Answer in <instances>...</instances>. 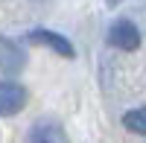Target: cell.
I'll return each mask as SVG.
<instances>
[{
	"label": "cell",
	"instance_id": "cell-1",
	"mask_svg": "<svg viewBox=\"0 0 146 143\" xmlns=\"http://www.w3.org/2000/svg\"><path fill=\"white\" fill-rule=\"evenodd\" d=\"M108 44L117 47V50H137L140 47V32L131 21H117L111 29H108Z\"/></svg>",
	"mask_w": 146,
	"mask_h": 143
},
{
	"label": "cell",
	"instance_id": "cell-2",
	"mask_svg": "<svg viewBox=\"0 0 146 143\" xmlns=\"http://www.w3.org/2000/svg\"><path fill=\"white\" fill-rule=\"evenodd\" d=\"M27 105V91L18 82H0V117H12Z\"/></svg>",
	"mask_w": 146,
	"mask_h": 143
},
{
	"label": "cell",
	"instance_id": "cell-3",
	"mask_svg": "<svg viewBox=\"0 0 146 143\" xmlns=\"http://www.w3.org/2000/svg\"><path fill=\"white\" fill-rule=\"evenodd\" d=\"M29 41H32V44H41V47H50L53 53L64 56V58H73V56H76L73 44L64 38V35H58V32H50V29H32V32H29Z\"/></svg>",
	"mask_w": 146,
	"mask_h": 143
},
{
	"label": "cell",
	"instance_id": "cell-4",
	"mask_svg": "<svg viewBox=\"0 0 146 143\" xmlns=\"http://www.w3.org/2000/svg\"><path fill=\"white\" fill-rule=\"evenodd\" d=\"M27 64V56L21 53V47H15L12 41L0 38V70L6 73H18V70Z\"/></svg>",
	"mask_w": 146,
	"mask_h": 143
},
{
	"label": "cell",
	"instance_id": "cell-5",
	"mask_svg": "<svg viewBox=\"0 0 146 143\" xmlns=\"http://www.w3.org/2000/svg\"><path fill=\"white\" fill-rule=\"evenodd\" d=\"M29 143H70L58 123H38L29 132Z\"/></svg>",
	"mask_w": 146,
	"mask_h": 143
},
{
	"label": "cell",
	"instance_id": "cell-6",
	"mask_svg": "<svg viewBox=\"0 0 146 143\" xmlns=\"http://www.w3.org/2000/svg\"><path fill=\"white\" fill-rule=\"evenodd\" d=\"M123 126L135 134H146V108H131L123 114Z\"/></svg>",
	"mask_w": 146,
	"mask_h": 143
},
{
	"label": "cell",
	"instance_id": "cell-7",
	"mask_svg": "<svg viewBox=\"0 0 146 143\" xmlns=\"http://www.w3.org/2000/svg\"><path fill=\"white\" fill-rule=\"evenodd\" d=\"M108 3H111V6H117V3H120V0H108Z\"/></svg>",
	"mask_w": 146,
	"mask_h": 143
}]
</instances>
